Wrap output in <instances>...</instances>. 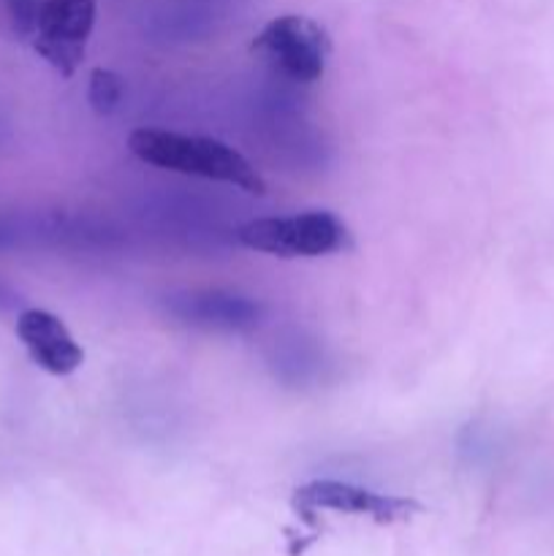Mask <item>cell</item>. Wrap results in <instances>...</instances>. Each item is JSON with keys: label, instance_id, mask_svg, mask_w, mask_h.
I'll return each mask as SVG.
<instances>
[{"label": "cell", "instance_id": "cell-1", "mask_svg": "<svg viewBox=\"0 0 554 556\" xmlns=\"http://www.w3.org/2000/svg\"><path fill=\"white\" fill-rule=\"evenodd\" d=\"M128 150L141 163L163 168V172L188 174V177L212 179V182L234 185L250 195H264L266 182L253 163L228 147L226 141L206 136L174 134V130L139 128L128 136Z\"/></svg>", "mask_w": 554, "mask_h": 556}, {"label": "cell", "instance_id": "cell-2", "mask_svg": "<svg viewBox=\"0 0 554 556\" xmlns=\"http://www.w3.org/2000/svg\"><path fill=\"white\" fill-rule=\"evenodd\" d=\"M242 248L277 258H320L348 244V228L331 212H299L288 217H261L237 228Z\"/></svg>", "mask_w": 554, "mask_h": 556}, {"label": "cell", "instance_id": "cell-3", "mask_svg": "<svg viewBox=\"0 0 554 556\" xmlns=\"http://www.w3.org/2000/svg\"><path fill=\"white\" fill-rule=\"evenodd\" d=\"M250 49L282 79L313 85L326 74L331 41L324 27L310 16L282 14L255 33Z\"/></svg>", "mask_w": 554, "mask_h": 556}, {"label": "cell", "instance_id": "cell-4", "mask_svg": "<svg viewBox=\"0 0 554 556\" xmlns=\"http://www.w3.org/2000/svg\"><path fill=\"white\" fill-rule=\"evenodd\" d=\"M92 27L96 0H41L33 47L60 76L71 79L85 60Z\"/></svg>", "mask_w": 554, "mask_h": 556}, {"label": "cell", "instance_id": "cell-5", "mask_svg": "<svg viewBox=\"0 0 554 556\" xmlns=\"http://www.w3.org/2000/svg\"><path fill=\"white\" fill-rule=\"evenodd\" d=\"M293 505L299 510H340V514L369 516V519L380 521V525L402 521L418 510V503H413V500L375 494L369 489L340 481L304 483V486L293 492Z\"/></svg>", "mask_w": 554, "mask_h": 556}, {"label": "cell", "instance_id": "cell-6", "mask_svg": "<svg viewBox=\"0 0 554 556\" xmlns=\"http://www.w3.org/2000/svg\"><path fill=\"white\" fill-rule=\"evenodd\" d=\"M16 337L38 369L65 378L85 364V351L63 320L49 309L27 307L16 315Z\"/></svg>", "mask_w": 554, "mask_h": 556}, {"label": "cell", "instance_id": "cell-7", "mask_svg": "<svg viewBox=\"0 0 554 556\" xmlns=\"http://www.w3.org/2000/svg\"><path fill=\"white\" fill-rule=\"evenodd\" d=\"M177 315L193 326H206V329H250L259 324L261 307L250 299L242 296H223V293H204V296L182 299Z\"/></svg>", "mask_w": 554, "mask_h": 556}, {"label": "cell", "instance_id": "cell-8", "mask_svg": "<svg viewBox=\"0 0 554 556\" xmlns=\"http://www.w3.org/2000/svg\"><path fill=\"white\" fill-rule=\"evenodd\" d=\"M123 92L125 85L114 71L96 68L90 74V90H87V96H90L92 109L98 114H112L119 106V101H123Z\"/></svg>", "mask_w": 554, "mask_h": 556}, {"label": "cell", "instance_id": "cell-9", "mask_svg": "<svg viewBox=\"0 0 554 556\" xmlns=\"http://www.w3.org/2000/svg\"><path fill=\"white\" fill-rule=\"evenodd\" d=\"M3 5L5 14H9L11 27H14L20 36H33V33H36L41 0H3Z\"/></svg>", "mask_w": 554, "mask_h": 556}, {"label": "cell", "instance_id": "cell-10", "mask_svg": "<svg viewBox=\"0 0 554 556\" xmlns=\"http://www.w3.org/2000/svg\"><path fill=\"white\" fill-rule=\"evenodd\" d=\"M20 304H22L20 293H16L9 282L0 280V313H11V309H16Z\"/></svg>", "mask_w": 554, "mask_h": 556}]
</instances>
